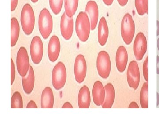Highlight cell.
Wrapping results in <instances>:
<instances>
[{"mask_svg":"<svg viewBox=\"0 0 159 119\" xmlns=\"http://www.w3.org/2000/svg\"><path fill=\"white\" fill-rule=\"evenodd\" d=\"M135 6L139 15L148 13V0H134Z\"/></svg>","mask_w":159,"mask_h":119,"instance_id":"d4e9b609","label":"cell"},{"mask_svg":"<svg viewBox=\"0 0 159 119\" xmlns=\"http://www.w3.org/2000/svg\"><path fill=\"white\" fill-rule=\"evenodd\" d=\"M49 5L52 12L55 15L60 13L62 9L63 0H49Z\"/></svg>","mask_w":159,"mask_h":119,"instance_id":"4316f807","label":"cell"},{"mask_svg":"<svg viewBox=\"0 0 159 119\" xmlns=\"http://www.w3.org/2000/svg\"><path fill=\"white\" fill-rule=\"evenodd\" d=\"M97 68L101 78L107 79L109 77L111 71V61L109 55L106 51L99 52L97 59Z\"/></svg>","mask_w":159,"mask_h":119,"instance_id":"8992f818","label":"cell"},{"mask_svg":"<svg viewBox=\"0 0 159 119\" xmlns=\"http://www.w3.org/2000/svg\"><path fill=\"white\" fill-rule=\"evenodd\" d=\"M92 95L94 104L97 106L102 105L105 100V89L102 82L99 80L94 83Z\"/></svg>","mask_w":159,"mask_h":119,"instance_id":"2e32d148","label":"cell"},{"mask_svg":"<svg viewBox=\"0 0 159 119\" xmlns=\"http://www.w3.org/2000/svg\"><path fill=\"white\" fill-rule=\"evenodd\" d=\"M79 0H64L65 12L69 17H73L78 8Z\"/></svg>","mask_w":159,"mask_h":119,"instance_id":"603a6c76","label":"cell"},{"mask_svg":"<svg viewBox=\"0 0 159 119\" xmlns=\"http://www.w3.org/2000/svg\"><path fill=\"white\" fill-rule=\"evenodd\" d=\"M140 102L142 108H148V83L145 82L140 92Z\"/></svg>","mask_w":159,"mask_h":119,"instance_id":"cb8c5ba5","label":"cell"},{"mask_svg":"<svg viewBox=\"0 0 159 119\" xmlns=\"http://www.w3.org/2000/svg\"><path fill=\"white\" fill-rule=\"evenodd\" d=\"M31 1L32 3H37L39 0H31Z\"/></svg>","mask_w":159,"mask_h":119,"instance_id":"ab89813d","label":"cell"},{"mask_svg":"<svg viewBox=\"0 0 159 119\" xmlns=\"http://www.w3.org/2000/svg\"><path fill=\"white\" fill-rule=\"evenodd\" d=\"M67 79V72L65 65L62 62L57 63L54 67L52 73L53 87L56 90L63 88Z\"/></svg>","mask_w":159,"mask_h":119,"instance_id":"5b68a950","label":"cell"},{"mask_svg":"<svg viewBox=\"0 0 159 119\" xmlns=\"http://www.w3.org/2000/svg\"><path fill=\"white\" fill-rule=\"evenodd\" d=\"M20 21L22 28L25 34L29 35L32 34L35 25V16L33 8L28 3L23 6Z\"/></svg>","mask_w":159,"mask_h":119,"instance_id":"7a4b0ae2","label":"cell"},{"mask_svg":"<svg viewBox=\"0 0 159 119\" xmlns=\"http://www.w3.org/2000/svg\"><path fill=\"white\" fill-rule=\"evenodd\" d=\"M126 77L129 86L134 90H137L140 83V73L138 63L135 60H132L129 63Z\"/></svg>","mask_w":159,"mask_h":119,"instance_id":"ba28073f","label":"cell"},{"mask_svg":"<svg viewBox=\"0 0 159 119\" xmlns=\"http://www.w3.org/2000/svg\"><path fill=\"white\" fill-rule=\"evenodd\" d=\"M27 108H37V105L36 103L33 100H30L26 107Z\"/></svg>","mask_w":159,"mask_h":119,"instance_id":"f546056e","label":"cell"},{"mask_svg":"<svg viewBox=\"0 0 159 119\" xmlns=\"http://www.w3.org/2000/svg\"><path fill=\"white\" fill-rule=\"evenodd\" d=\"M114 0H102L103 3L107 6H111L112 5Z\"/></svg>","mask_w":159,"mask_h":119,"instance_id":"e575fe53","label":"cell"},{"mask_svg":"<svg viewBox=\"0 0 159 119\" xmlns=\"http://www.w3.org/2000/svg\"><path fill=\"white\" fill-rule=\"evenodd\" d=\"M30 53L32 61L35 64H39L43 59V45L39 36H34L30 45Z\"/></svg>","mask_w":159,"mask_h":119,"instance_id":"9c48e42d","label":"cell"},{"mask_svg":"<svg viewBox=\"0 0 159 119\" xmlns=\"http://www.w3.org/2000/svg\"><path fill=\"white\" fill-rule=\"evenodd\" d=\"M128 55L127 51L124 46L118 48L116 56V65L120 73L125 71L128 63Z\"/></svg>","mask_w":159,"mask_h":119,"instance_id":"9a60e30c","label":"cell"},{"mask_svg":"<svg viewBox=\"0 0 159 119\" xmlns=\"http://www.w3.org/2000/svg\"><path fill=\"white\" fill-rule=\"evenodd\" d=\"M73 17H69L65 12L63 13L60 21V31L63 38L69 40L72 38L74 32Z\"/></svg>","mask_w":159,"mask_h":119,"instance_id":"7c38bea8","label":"cell"},{"mask_svg":"<svg viewBox=\"0 0 159 119\" xmlns=\"http://www.w3.org/2000/svg\"><path fill=\"white\" fill-rule=\"evenodd\" d=\"M77 103L80 108H89L90 106V92L89 87L84 86L80 90L77 97Z\"/></svg>","mask_w":159,"mask_h":119,"instance_id":"ac0fdd59","label":"cell"},{"mask_svg":"<svg viewBox=\"0 0 159 119\" xmlns=\"http://www.w3.org/2000/svg\"><path fill=\"white\" fill-rule=\"evenodd\" d=\"M148 57H146L143 66V73L146 81H148Z\"/></svg>","mask_w":159,"mask_h":119,"instance_id":"83f0119b","label":"cell"},{"mask_svg":"<svg viewBox=\"0 0 159 119\" xmlns=\"http://www.w3.org/2000/svg\"><path fill=\"white\" fill-rule=\"evenodd\" d=\"M85 12L90 21L91 30H95L97 28L99 16V8L97 2L94 1H89L86 6Z\"/></svg>","mask_w":159,"mask_h":119,"instance_id":"4fadbf2b","label":"cell"},{"mask_svg":"<svg viewBox=\"0 0 159 119\" xmlns=\"http://www.w3.org/2000/svg\"><path fill=\"white\" fill-rule=\"evenodd\" d=\"M139 105L136 102H132L129 104V108H139Z\"/></svg>","mask_w":159,"mask_h":119,"instance_id":"836d02e7","label":"cell"},{"mask_svg":"<svg viewBox=\"0 0 159 119\" xmlns=\"http://www.w3.org/2000/svg\"><path fill=\"white\" fill-rule=\"evenodd\" d=\"M61 50V44L59 38L56 35L50 38L48 46V56L50 61L54 62L59 57Z\"/></svg>","mask_w":159,"mask_h":119,"instance_id":"5bb4252c","label":"cell"},{"mask_svg":"<svg viewBox=\"0 0 159 119\" xmlns=\"http://www.w3.org/2000/svg\"><path fill=\"white\" fill-rule=\"evenodd\" d=\"M39 30L43 38H48L53 29V20L48 9L44 8L40 12L38 20Z\"/></svg>","mask_w":159,"mask_h":119,"instance_id":"3957f363","label":"cell"},{"mask_svg":"<svg viewBox=\"0 0 159 119\" xmlns=\"http://www.w3.org/2000/svg\"><path fill=\"white\" fill-rule=\"evenodd\" d=\"M147 40L145 34L142 32H139L136 36L134 41L133 51L137 60H142L147 51Z\"/></svg>","mask_w":159,"mask_h":119,"instance_id":"8fae6325","label":"cell"},{"mask_svg":"<svg viewBox=\"0 0 159 119\" xmlns=\"http://www.w3.org/2000/svg\"><path fill=\"white\" fill-rule=\"evenodd\" d=\"M108 36L109 29L107 22L105 17H101L99 20L97 34L98 42L100 46H103L105 45Z\"/></svg>","mask_w":159,"mask_h":119,"instance_id":"e0dca14e","label":"cell"},{"mask_svg":"<svg viewBox=\"0 0 159 119\" xmlns=\"http://www.w3.org/2000/svg\"><path fill=\"white\" fill-rule=\"evenodd\" d=\"M157 73L159 75V56L157 57Z\"/></svg>","mask_w":159,"mask_h":119,"instance_id":"d590c367","label":"cell"},{"mask_svg":"<svg viewBox=\"0 0 159 119\" xmlns=\"http://www.w3.org/2000/svg\"><path fill=\"white\" fill-rule=\"evenodd\" d=\"M11 85H12L14 83L15 78V68L13 60L11 58Z\"/></svg>","mask_w":159,"mask_h":119,"instance_id":"f1b7e54d","label":"cell"},{"mask_svg":"<svg viewBox=\"0 0 159 119\" xmlns=\"http://www.w3.org/2000/svg\"><path fill=\"white\" fill-rule=\"evenodd\" d=\"M157 48L159 51V38H158L157 41Z\"/></svg>","mask_w":159,"mask_h":119,"instance_id":"f35d334b","label":"cell"},{"mask_svg":"<svg viewBox=\"0 0 159 119\" xmlns=\"http://www.w3.org/2000/svg\"><path fill=\"white\" fill-rule=\"evenodd\" d=\"M119 5L120 6H125L127 5V3L128 2L129 0H117Z\"/></svg>","mask_w":159,"mask_h":119,"instance_id":"d6a6232c","label":"cell"},{"mask_svg":"<svg viewBox=\"0 0 159 119\" xmlns=\"http://www.w3.org/2000/svg\"><path fill=\"white\" fill-rule=\"evenodd\" d=\"M73 105L70 102H66L62 105V108H73Z\"/></svg>","mask_w":159,"mask_h":119,"instance_id":"1f68e13d","label":"cell"},{"mask_svg":"<svg viewBox=\"0 0 159 119\" xmlns=\"http://www.w3.org/2000/svg\"><path fill=\"white\" fill-rule=\"evenodd\" d=\"M11 108H23L22 97L20 93L16 91L12 95L11 101Z\"/></svg>","mask_w":159,"mask_h":119,"instance_id":"484cf974","label":"cell"},{"mask_svg":"<svg viewBox=\"0 0 159 119\" xmlns=\"http://www.w3.org/2000/svg\"><path fill=\"white\" fill-rule=\"evenodd\" d=\"M54 105V95L51 87L47 86L44 89L41 97L42 108H52Z\"/></svg>","mask_w":159,"mask_h":119,"instance_id":"d6986e66","label":"cell"},{"mask_svg":"<svg viewBox=\"0 0 159 119\" xmlns=\"http://www.w3.org/2000/svg\"><path fill=\"white\" fill-rule=\"evenodd\" d=\"M18 0H11V11H13L17 7Z\"/></svg>","mask_w":159,"mask_h":119,"instance_id":"4dcf8cb0","label":"cell"},{"mask_svg":"<svg viewBox=\"0 0 159 119\" xmlns=\"http://www.w3.org/2000/svg\"><path fill=\"white\" fill-rule=\"evenodd\" d=\"M159 105V94L157 92V106Z\"/></svg>","mask_w":159,"mask_h":119,"instance_id":"74e56055","label":"cell"},{"mask_svg":"<svg viewBox=\"0 0 159 119\" xmlns=\"http://www.w3.org/2000/svg\"><path fill=\"white\" fill-rule=\"evenodd\" d=\"M20 25L17 19L13 17L11 20V46L16 45L20 35Z\"/></svg>","mask_w":159,"mask_h":119,"instance_id":"7402d4cb","label":"cell"},{"mask_svg":"<svg viewBox=\"0 0 159 119\" xmlns=\"http://www.w3.org/2000/svg\"><path fill=\"white\" fill-rule=\"evenodd\" d=\"M159 35V21L158 20L157 21V36H158Z\"/></svg>","mask_w":159,"mask_h":119,"instance_id":"8d00e7d4","label":"cell"},{"mask_svg":"<svg viewBox=\"0 0 159 119\" xmlns=\"http://www.w3.org/2000/svg\"><path fill=\"white\" fill-rule=\"evenodd\" d=\"M30 66L28 51L25 48L21 47L18 51L16 56V67L21 77H25L29 73Z\"/></svg>","mask_w":159,"mask_h":119,"instance_id":"52a82bcc","label":"cell"},{"mask_svg":"<svg viewBox=\"0 0 159 119\" xmlns=\"http://www.w3.org/2000/svg\"><path fill=\"white\" fill-rule=\"evenodd\" d=\"M105 89V100L102 107L103 108H111L112 107L115 99L114 86L111 83H108L104 86Z\"/></svg>","mask_w":159,"mask_h":119,"instance_id":"44dd1931","label":"cell"},{"mask_svg":"<svg viewBox=\"0 0 159 119\" xmlns=\"http://www.w3.org/2000/svg\"><path fill=\"white\" fill-rule=\"evenodd\" d=\"M91 30L90 21L85 12L81 11L76 20V32L80 41L85 42L89 39Z\"/></svg>","mask_w":159,"mask_h":119,"instance_id":"6da1fadb","label":"cell"},{"mask_svg":"<svg viewBox=\"0 0 159 119\" xmlns=\"http://www.w3.org/2000/svg\"><path fill=\"white\" fill-rule=\"evenodd\" d=\"M135 27L132 16L129 13L123 16L121 24V35L123 41L127 45L132 42L134 36Z\"/></svg>","mask_w":159,"mask_h":119,"instance_id":"277c9868","label":"cell"},{"mask_svg":"<svg viewBox=\"0 0 159 119\" xmlns=\"http://www.w3.org/2000/svg\"><path fill=\"white\" fill-rule=\"evenodd\" d=\"M87 73V64L84 56L78 54L75 59L74 64V74L75 79L78 83L84 81Z\"/></svg>","mask_w":159,"mask_h":119,"instance_id":"30bf717a","label":"cell"},{"mask_svg":"<svg viewBox=\"0 0 159 119\" xmlns=\"http://www.w3.org/2000/svg\"><path fill=\"white\" fill-rule=\"evenodd\" d=\"M35 76L34 69L30 66L29 73L25 77H22L23 90L25 93L29 95L32 92L34 88Z\"/></svg>","mask_w":159,"mask_h":119,"instance_id":"ffe728a7","label":"cell"}]
</instances>
